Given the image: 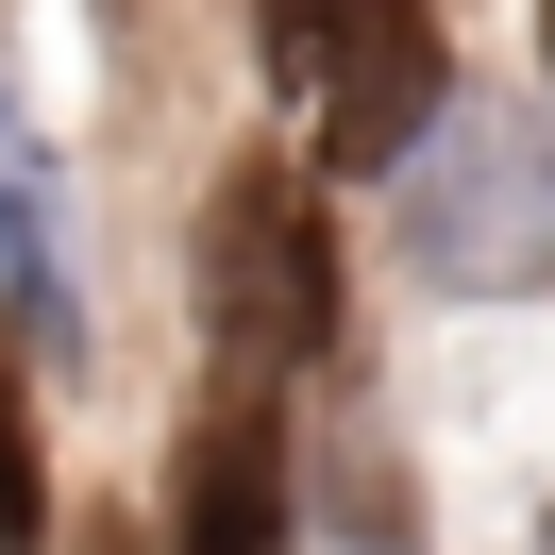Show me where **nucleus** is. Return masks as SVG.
Masks as SVG:
<instances>
[{"label": "nucleus", "instance_id": "obj_1", "mask_svg": "<svg viewBox=\"0 0 555 555\" xmlns=\"http://www.w3.org/2000/svg\"><path fill=\"white\" fill-rule=\"evenodd\" d=\"M253 68L304 102L320 185H404L454 135V51L438 0H253Z\"/></svg>", "mask_w": 555, "mask_h": 555}, {"label": "nucleus", "instance_id": "obj_2", "mask_svg": "<svg viewBox=\"0 0 555 555\" xmlns=\"http://www.w3.org/2000/svg\"><path fill=\"white\" fill-rule=\"evenodd\" d=\"M203 320H219V371L270 387V371H320L337 353V203L320 169H236L203 203Z\"/></svg>", "mask_w": 555, "mask_h": 555}, {"label": "nucleus", "instance_id": "obj_3", "mask_svg": "<svg viewBox=\"0 0 555 555\" xmlns=\"http://www.w3.org/2000/svg\"><path fill=\"white\" fill-rule=\"evenodd\" d=\"M387 219H404L421 286H539L555 270V152L488 102V118H454V135L387 185Z\"/></svg>", "mask_w": 555, "mask_h": 555}, {"label": "nucleus", "instance_id": "obj_4", "mask_svg": "<svg viewBox=\"0 0 555 555\" xmlns=\"http://www.w3.org/2000/svg\"><path fill=\"white\" fill-rule=\"evenodd\" d=\"M0 320L35 371H85V270H68V169H51L35 102L0 68Z\"/></svg>", "mask_w": 555, "mask_h": 555}, {"label": "nucleus", "instance_id": "obj_5", "mask_svg": "<svg viewBox=\"0 0 555 555\" xmlns=\"http://www.w3.org/2000/svg\"><path fill=\"white\" fill-rule=\"evenodd\" d=\"M286 404L270 387H219L203 421H185V488H169V539L152 555H286Z\"/></svg>", "mask_w": 555, "mask_h": 555}, {"label": "nucleus", "instance_id": "obj_6", "mask_svg": "<svg viewBox=\"0 0 555 555\" xmlns=\"http://www.w3.org/2000/svg\"><path fill=\"white\" fill-rule=\"evenodd\" d=\"M51 539V488H35V387L0 371V555H35Z\"/></svg>", "mask_w": 555, "mask_h": 555}, {"label": "nucleus", "instance_id": "obj_7", "mask_svg": "<svg viewBox=\"0 0 555 555\" xmlns=\"http://www.w3.org/2000/svg\"><path fill=\"white\" fill-rule=\"evenodd\" d=\"M102 555H152V539H118V521H102Z\"/></svg>", "mask_w": 555, "mask_h": 555}, {"label": "nucleus", "instance_id": "obj_8", "mask_svg": "<svg viewBox=\"0 0 555 555\" xmlns=\"http://www.w3.org/2000/svg\"><path fill=\"white\" fill-rule=\"evenodd\" d=\"M539 51H555V0H539Z\"/></svg>", "mask_w": 555, "mask_h": 555}]
</instances>
